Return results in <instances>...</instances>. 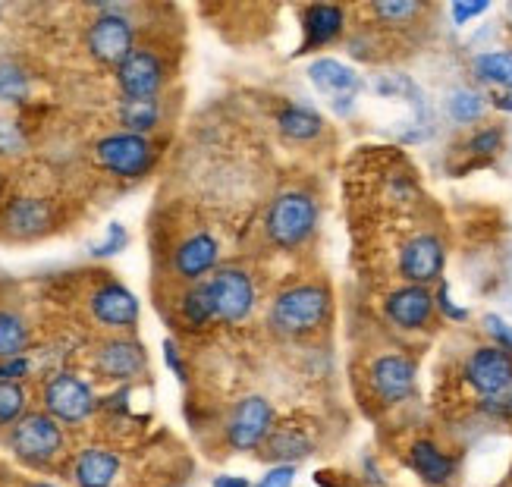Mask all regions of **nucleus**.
I'll list each match as a JSON object with an SVG mask.
<instances>
[{
    "mask_svg": "<svg viewBox=\"0 0 512 487\" xmlns=\"http://www.w3.org/2000/svg\"><path fill=\"white\" fill-rule=\"evenodd\" d=\"M114 79L120 88V98L151 101L164 95V88L170 82V63L154 44H136V51L114 70Z\"/></svg>",
    "mask_w": 512,
    "mask_h": 487,
    "instance_id": "nucleus-11",
    "label": "nucleus"
},
{
    "mask_svg": "<svg viewBox=\"0 0 512 487\" xmlns=\"http://www.w3.org/2000/svg\"><path fill=\"white\" fill-rule=\"evenodd\" d=\"M29 387L16 381H0V434H7L19 418H26L29 409Z\"/></svg>",
    "mask_w": 512,
    "mask_h": 487,
    "instance_id": "nucleus-29",
    "label": "nucleus"
},
{
    "mask_svg": "<svg viewBox=\"0 0 512 487\" xmlns=\"http://www.w3.org/2000/svg\"><path fill=\"white\" fill-rule=\"evenodd\" d=\"M487 13V4L484 0H478V4H453V19H456V26H465L469 19Z\"/></svg>",
    "mask_w": 512,
    "mask_h": 487,
    "instance_id": "nucleus-39",
    "label": "nucleus"
},
{
    "mask_svg": "<svg viewBox=\"0 0 512 487\" xmlns=\"http://www.w3.org/2000/svg\"><path fill=\"white\" fill-rule=\"evenodd\" d=\"M418 365L406 352H384L368 365V387L381 406H399L415 393Z\"/></svg>",
    "mask_w": 512,
    "mask_h": 487,
    "instance_id": "nucleus-14",
    "label": "nucleus"
},
{
    "mask_svg": "<svg viewBox=\"0 0 512 487\" xmlns=\"http://www.w3.org/2000/svg\"><path fill=\"white\" fill-rule=\"evenodd\" d=\"M333 315V296L327 283H293L280 290L271 302V327L274 334L286 340H305L315 337L318 330L330 324Z\"/></svg>",
    "mask_w": 512,
    "mask_h": 487,
    "instance_id": "nucleus-2",
    "label": "nucleus"
},
{
    "mask_svg": "<svg viewBox=\"0 0 512 487\" xmlns=\"http://www.w3.org/2000/svg\"><path fill=\"white\" fill-rule=\"evenodd\" d=\"M38 400H41V412L57 418L63 428H79L101 409L95 384L70 368L44 374V381L38 387Z\"/></svg>",
    "mask_w": 512,
    "mask_h": 487,
    "instance_id": "nucleus-5",
    "label": "nucleus"
},
{
    "mask_svg": "<svg viewBox=\"0 0 512 487\" xmlns=\"http://www.w3.org/2000/svg\"><path fill=\"white\" fill-rule=\"evenodd\" d=\"M500 145H503V132L497 126H487V129L475 132V136L469 139V151L472 154H484V158H487V154H497Z\"/></svg>",
    "mask_w": 512,
    "mask_h": 487,
    "instance_id": "nucleus-34",
    "label": "nucleus"
},
{
    "mask_svg": "<svg viewBox=\"0 0 512 487\" xmlns=\"http://www.w3.org/2000/svg\"><path fill=\"white\" fill-rule=\"evenodd\" d=\"M88 365H92L95 378L129 387L148 374V352L132 334H107L95 343Z\"/></svg>",
    "mask_w": 512,
    "mask_h": 487,
    "instance_id": "nucleus-10",
    "label": "nucleus"
},
{
    "mask_svg": "<svg viewBox=\"0 0 512 487\" xmlns=\"http://www.w3.org/2000/svg\"><path fill=\"white\" fill-rule=\"evenodd\" d=\"M478 82L494 85L500 92H512V51H484L472 60Z\"/></svg>",
    "mask_w": 512,
    "mask_h": 487,
    "instance_id": "nucleus-28",
    "label": "nucleus"
},
{
    "mask_svg": "<svg viewBox=\"0 0 512 487\" xmlns=\"http://www.w3.org/2000/svg\"><path fill=\"white\" fill-rule=\"evenodd\" d=\"M202 286L208 293L217 324L236 327L252 318L258 305V290L246 268H239V264H220L208 280H202Z\"/></svg>",
    "mask_w": 512,
    "mask_h": 487,
    "instance_id": "nucleus-8",
    "label": "nucleus"
},
{
    "mask_svg": "<svg viewBox=\"0 0 512 487\" xmlns=\"http://www.w3.org/2000/svg\"><path fill=\"white\" fill-rule=\"evenodd\" d=\"M211 487H252L249 478H242V475H217L211 481Z\"/></svg>",
    "mask_w": 512,
    "mask_h": 487,
    "instance_id": "nucleus-40",
    "label": "nucleus"
},
{
    "mask_svg": "<svg viewBox=\"0 0 512 487\" xmlns=\"http://www.w3.org/2000/svg\"><path fill=\"white\" fill-rule=\"evenodd\" d=\"M32 321L26 318L19 305L13 302H0V362L19 359L32 352Z\"/></svg>",
    "mask_w": 512,
    "mask_h": 487,
    "instance_id": "nucleus-22",
    "label": "nucleus"
},
{
    "mask_svg": "<svg viewBox=\"0 0 512 487\" xmlns=\"http://www.w3.org/2000/svg\"><path fill=\"white\" fill-rule=\"evenodd\" d=\"M494 104H497L500 110H509V114H512V92H497V95H494Z\"/></svg>",
    "mask_w": 512,
    "mask_h": 487,
    "instance_id": "nucleus-42",
    "label": "nucleus"
},
{
    "mask_svg": "<svg viewBox=\"0 0 512 487\" xmlns=\"http://www.w3.org/2000/svg\"><path fill=\"white\" fill-rule=\"evenodd\" d=\"M484 327H487V334L494 337V346L506 349L509 356H512V324H506V321L497 318V315H487V318H484Z\"/></svg>",
    "mask_w": 512,
    "mask_h": 487,
    "instance_id": "nucleus-35",
    "label": "nucleus"
},
{
    "mask_svg": "<svg viewBox=\"0 0 512 487\" xmlns=\"http://www.w3.org/2000/svg\"><path fill=\"white\" fill-rule=\"evenodd\" d=\"M277 415L267 396L261 393H246L233 403L227 422H224V440L233 453H252L261 450L267 434L274 431Z\"/></svg>",
    "mask_w": 512,
    "mask_h": 487,
    "instance_id": "nucleus-12",
    "label": "nucleus"
},
{
    "mask_svg": "<svg viewBox=\"0 0 512 487\" xmlns=\"http://www.w3.org/2000/svg\"><path fill=\"white\" fill-rule=\"evenodd\" d=\"M176 318H180V324L186 330H192V334H202V330H208L214 321V312H211V302H208V293L202 283H192V286H180V293H176Z\"/></svg>",
    "mask_w": 512,
    "mask_h": 487,
    "instance_id": "nucleus-25",
    "label": "nucleus"
},
{
    "mask_svg": "<svg viewBox=\"0 0 512 487\" xmlns=\"http://www.w3.org/2000/svg\"><path fill=\"white\" fill-rule=\"evenodd\" d=\"M161 158V145L154 136H136V132H104L92 145V161L101 173L114 176L123 183H139L154 170Z\"/></svg>",
    "mask_w": 512,
    "mask_h": 487,
    "instance_id": "nucleus-4",
    "label": "nucleus"
},
{
    "mask_svg": "<svg viewBox=\"0 0 512 487\" xmlns=\"http://www.w3.org/2000/svg\"><path fill=\"white\" fill-rule=\"evenodd\" d=\"M315 453V437H311L308 428H302L299 422H280L274 425V431L267 434L261 456L277 462V466H296L299 459Z\"/></svg>",
    "mask_w": 512,
    "mask_h": 487,
    "instance_id": "nucleus-19",
    "label": "nucleus"
},
{
    "mask_svg": "<svg viewBox=\"0 0 512 487\" xmlns=\"http://www.w3.org/2000/svg\"><path fill=\"white\" fill-rule=\"evenodd\" d=\"M136 44H139V32L126 7H117V4L98 7V16L85 26L88 57L101 66H110V70H117V66L136 51Z\"/></svg>",
    "mask_w": 512,
    "mask_h": 487,
    "instance_id": "nucleus-6",
    "label": "nucleus"
},
{
    "mask_svg": "<svg viewBox=\"0 0 512 487\" xmlns=\"http://www.w3.org/2000/svg\"><path fill=\"white\" fill-rule=\"evenodd\" d=\"M308 76H311V85H315L321 95H330L333 101L352 98L355 88H359V73H355L349 63L333 60V57H321L311 63Z\"/></svg>",
    "mask_w": 512,
    "mask_h": 487,
    "instance_id": "nucleus-23",
    "label": "nucleus"
},
{
    "mask_svg": "<svg viewBox=\"0 0 512 487\" xmlns=\"http://www.w3.org/2000/svg\"><path fill=\"white\" fill-rule=\"evenodd\" d=\"M60 227V208L54 198L35 192H13L0 205V236L10 242H35Z\"/></svg>",
    "mask_w": 512,
    "mask_h": 487,
    "instance_id": "nucleus-7",
    "label": "nucleus"
},
{
    "mask_svg": "<svg viewBox=\"0 0 512 487\" xmlns=\"http://www.w3.org/2000/svg\"><path fill=\"white\" fill-rule=\"evenodd\" d=\"M384 312L399 330H421V327H428L434 318V296H431L428 286L406 283L387 296Z\"/></svg>",
    "mask_w": 512,
    "mask_h": 487,
    "instance_id": "nucleus-18",
    "label": "nucleus"
},
{
    "mask_svg": "<svg viewBox=\"0 0 512 487\" xmlns=\"http://www.w3.org/2000/svg\"><path fill=\"white\" fill-rule=\"evenodd\" d=\"M29 151V136L22 123L10 114H0V161L22 158Z\"/></svg>",
    "mask_w": 512,
    "mask_h": 487,
    "instance_id": "nucleus-30",
    "label": "nucleus"
},
{
    "mask_svg": "<svg viewBox=\"0 0 512 487\" xmlns=\"http://www.w3.org/2000/svg\"><path fill=\"white\" fill-rule=\"evenodd\" d=\"M447 110L456 123H475L484 114V95L475 92V88H456L447 98Z\"/></svg>",
    "mask_w": 512,
    "mask_h": 487,
    "instance_id": "nucleus-31",
    "label": "nucleus"
},
{
    "mask_svg": "<svg viewBox=\"0 0 512 487\" xmlns=\"http://www.w3.org/2000/svg\"><path fill=\"white\" fill-rule=\"evenodd\" d=\"M318 217H321V208L315 202V195L302 189H286L267 202L264 236L274 249L293 252L315 236Z\"/></svg>",
    "mask_w": 512,
    "mask_h": 487,
    "instance_id": "nucleus-3",
    "label": "nucleus"
},
{
    "mask_svg": "<svg viewBox=\"0 0 512 487\" xmlns=\"http://www.w3.org/2000/svg\"><path fill=\"white\" fill-rule=\"evenodd\" d=\"M10 456L32 472H54L70 453V434L48 412L32 409L4 434Z\"/></svg>",
    "mask_w": 512,
    "mask_h": 487,
    "instance_id": "nucleus-1",
    "label": "nucleus"
},
{
    "mask_svg": "<svg viewBox=\"0 0 512 487\" xmlns=\"http://www.w3.org/2000/svg\"><path fill=\"white\" fill-rule=\"evenodd\" d=\"M443 264H447V249L434 233H415L399 246L396 268L399 277L409 280L412 286L434 283L443 274Z\"/></svg>",
    "mask_w": 512,
    "mask_h": 487,
    "instance_id": "nucleus-15",
    "label": "nucleus"
},
{
    "mask_svg": "<svg viewBox=\"0 0 512 487\" xmlns=\"http://www.w3.org/2000/svg\"><path fill=\"white\" fill-rule=\"evenodd\" d=\"M220 255H224V246L211 230H192L170 249V277L180 286L202 283L220 268Z\"/></svg>",
    "mask_w": 512,
    "mask_h": 487,
    "instance_id": "nucleus-13",
    "label": "nucleus"
},
{
    "mask_svg": "<svg viewBox=\"0 0 512 487\" xmlns=\"http://www.w3.org/2000/svg\"><path fill=\"white\" fill-rule=\"evenodd\" d=\"M22 487H60L54 481H29V484H22Z\"/></svg>",
    "mask_w": 512,
    "mask_h": 487,
    "instance_id": "nucleus-44",
    "label": "nucleus"
},
{
    "mask_svg": "<svg viewBox=\"0 0 512 487\" xmlns=\"http://www.w3.org/2000/svg\"><path fill=\"white\" fill-rule=\"evenodd\" d=\"M277 129L289 142H315L324 132V120L318 110L302 107V104H286L277 110Z\"/></svg>",
    "mask_w": 512,
    "mask_h": 487,
    "instance_id": "nucleus-26",
    "label": "nucleus"
},
{
    "mask_svg": "<svg viewBox=\"0 0 512 487\" xmlns=\"http://www.w3.org/2000/svg\"><path fill=\"white\" fill-rule=\"evenodd\" d=\"M481 412L491 415V418H512V387L497 393V396H487V400H481Z\"/></svg>",
    "mask_w": 512,
    "mask_h": 487,
    "instance_id": "nucleus-36",
    "label": "nucleus"
},
{
    "mask_svg": "<svg viewBox=\"0 0 512 487\" xmlns=\"http://www.w3.org/2000/svg\"><path fill=\"white\" fill-rule=\"evenodd\" d=\"M129 246V230L123 224H110L104 239L92 246V258H114Z\"/></svg>",
    "mask_w": 512,
    "mask_h": 487,
    "instance_id": "nucleus-33",
    "label": "nucleus"
},
{
    "mask_svg": "<svg viewBox=\"0 0 512 487\" xmlns=\"http://www.w3.org/2000/svg\"><path fill=\"white\" fill-rule=\"evenodd\" d=\"M503 16H506V26H509V29H512V4H509V7H506V10H503Z\"/></svg>",
    "mask_w": 512,
    "mask_h": 487,
    "instance_id": "nucleus-45",
    "label": "nucleus"
},
{
    "mask_svg": "<svg viewBox=\"0 0 512 487\" xmlns=\"http://www.w3.org/2000/svg\"><path fill=\"white\" fill-rule=\"evenodd\" d=\"M425 13L421 4H412V0H384V4H371V16H377L384 26H409L412 19H418Z\"/></svg>",
    "mask_w": 512,
    "mask_h": 487,
    "instance_id": "nucleus-32",
    "label": "nucleus"
},
{
    "mask_svg": "<svg viewBox=\"0 0 512 487\" xmlns=\"http://www.w3.org/2000/svg\"><path fill=\"white\" fill-rule=\"evenodd\" d=\"M4 198H7V176L0 170V205H4Z\"/></svg>",
    "mask_w": 512,
    "mask_h": 487,
    "instance_id": "nucleus-43",
    "label": "nucleus"
},
{
    "mask_svg": "<svg viewBox=\"0 0 512 487\" xmlns=\"http://www.w3.org/2000/svg\"><path fill=\"white\" fill-rule=\"evenodd\" d=\"M437 299H440V308H443V312H447L450 318H456V321H462V318H465V312H462V308H456V305H453V302L447 299V286H443V290H440V296H437Z\"/></svg>",
    "mask_w": 512,
    "mask_h": 487,
    "instance_id": "nucleus-41",
    "label": "nucleus"
},
{
    "mask_svg": "<svg viewBox=\"0 0 512 487\" xmlns=\"http://www.w3.org/2000/svg\"><path fill=\"white\" fill-rule=\"evenodd\" d=\"M32 95V76L29 70L13 57H0V104L19 107Z\"/></svg>",
    "mask_w": 512,
    "mask_h": 487,
    "instance_id": "nucleus-27",
    "label": "nucleus"
},
{
    "mask_svg": "<svg viewBox=\"0 0 512 487\" xmlns=\"http://www.w3.org/2000/svg\"><path fill=\"white\" fill-rule=\"evenodd\" d=\"M255 487H258V484H255Z\"/></svg>",
    "mask_w": 512,
    "mask_h": 487,
    "instance_id": "nucleus-46",
    "label": "nucleus"
},
{
    "mask_svg": "<svg viewBox=\"0 0 512 487\" xmlns=\"http://www.w3.org/2000/svg\"><path fill=\"white\" fill-rule=\"evenodd\" d=\"M462 378L481 400L512 387V356L500 346H478L462 365Z\"/></svg>",
    "mask_w": 512,
    "mask_h": 487,
    "instance_id": "nucleus-16",
    "label": "nucleus"
},
{
    "mask_svg": "<svg viewBox=\"0 0 512 487\" xmlns=\"http://www.w3.org/2000/svg\"><path fill=\"white\" fill-rule=\"evenodd\" d=\"M117 123L123 132H136V136H151L164 123V98L151 101H126L120 98L117 104Z\"/></svg>",
    "mask_w": 512,
    "mask_h": 487,
    "instance_id": "nucleus-24",
    "label": "nucleus"
},
{
    "mask_svg": "<svg viewBox=\"0 0 512 487\" xmlns=\"http://www.w3.org/2000/svg\"><path fill=\"white\" fill-rule=\"evenodd\" d=\"M85 308L107 334H136L139 327V299L117 277L101 274L85 293Z\"/></svg>",
    "mask_w": 512,
    "mask_h": 487,
    "instance_id": "nucleus-9",
    "label": "nucleus"
},
{
    "mask_svg": "<svg viewBox=\"0 0 512 487\" xmlns=\"http://www.w3.org/2000/svg\"><path fill=\"white\" fill-rule=\"evenodd\" d=\"M123 475V456L114 447H82L70 462V478L76 487H117Z\"/></svg>",
    "mask_w": 512,
    "mask_h": 487,
    "instance_id": "nucleus-17",
    "label": "nucleus"
},
{
    "mask_svg": "<svg viewBox=\"0 0 512 487\" xmlns=\"http://www.w3.org/2000/svg\"><path fill=\"white\" fill-rule=\"evenodd\" d=\"M302 51H318L346 32V10L337 4H311L302 10Z\"/></svg>",
    "mask_w": 512,
    "mask_h": 487,
    "instance_id": "nucleus-20",
    "label": "nucleus"
},
{
    "mask_svg": "<svg viewBox=\"0 0 512 487\" xmlns=\"http://www.w3.org/2000/svg\"><path fill=\"white\" fill-rule=\"evenodd\" d=\"M164 362H167V368H170L183 384L189 381V368H186V359H183L180 346H176V340H164Z\"/></svg>",
    "mask_w": 512,
    "mask_h": 487,
    "instance_id": "nucleus-37",
    "label": "nucleus"
},
{
    "mask_svg": "<svg viewBox=\"0 0 512 487\" xmlns=\"http://www.w3.org/2000/svg\"><path fill=\"white\" fill-rule=\"evenodd\" d=\"M293 481H296V466H274L267 469L258 487H293Z\"/></svg>",
    "mask_w": 512,
    "mask_h": 487,
    "instance_id": "nucleus-38",
    "label": "nucleus"
},
{
    "mask_svg": "<svg viewBox=\"0 0 512 487\" xmlns=\"http://www.w3.org/2000/svg\"><path fill=\"white\" fill-rule=\"evenodd\" d=\"M409 466L415 469V475L421 481L431 484V487H447L456 475V459L428 437L415 440V444L409 447Z\"/></svg>",
    "mask_w": 512,
    "mask_h": 487,
    "instance_id": "nucleus-21",
    "label": "nucleus"
}]
</instances>
